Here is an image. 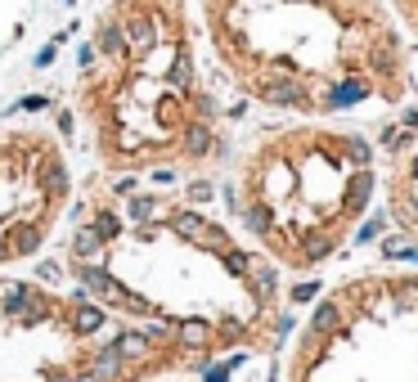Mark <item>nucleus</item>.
<instances>
[{
	"instance_id": "nucleus-6",
	"label": "nucleus",
	"mask_w": 418,
	"mask_h": 382,
	"mask_svg": "<svg viewBox=\"0 0 418 382\" xmlns=\"http://www.w3.org/2000/svg\"><path fill=\"white\" fill-rule=\"evenodd\" d=\"M283 382H418V270L333 283L292 338Z\"/></svg>"
},
{
	"instance_id": "nucleus-3",
	"label": "nucleus",
	"mask_w": 418,
	"mask_h": 382,
	"mask_svg": "<svg viewBox=\"0 0 418 382\" xmlns=\"http://www.w3.org/2000/svg\"><path fill=\"white\" fill-rule=\"evenodd\" d=\"M94 59L77 103L108 171H198L216 158V94L194 72L185 0H112L94 27Z\"/></svg>"
},
{
	"instance_id": "nucleus-7",
	"label": "nucleus",
	"mask_w": 418,
	"mask_h": 382,
	"mask_svg": "<svg viewBox=\"0 0 418 382\" xmlns=\"http://www.w3.org/2000/svg\"><path fill=\"white\" fill-rule=\"evenodd\" d=\"M72 203V171L59 140L36 126L0 135V270L23 265L54 238Z\"/></svg>"
},
{
	"instance_id": "nucleus-4",
	"label": "nucleus",
	"mask_w": 418,
	"mask_h": 382,
	"mask_svg": "<svg viewBox=\"0 0 418 382\" xmlns=\"http://www.w3.org/2000/svg\"><path fill=\"white\" fill-rule=\"evenodd\" d=\"M374 149L346 126H270L239 167V221L256 252L288 274L333 261L374 203Z\"/></svg>"
},
{
	"instance_id": "nucleus-8",
	"label": "nucleus",
	"mask_w": 418,
	"mask_h": 382,
	"mask_svg": "<svg viewBox=\"0 0 418 382\" xmlns=\"http://www.w3.org/2000/svg\"><path fill=\"white\" fill-rule=\"evenodd\" d=\"M396 158V153H392ZM387 207L392 221L410 243H418V149H401L392 162V180H387Z\"/></svg>"
},
{
	"instance_id": "nucleus-5",
	"label": "nucleus",
	"mask_w": 418,
	"mask_h": 382,
	"mask_svg": "<svg viewBox=\"0 0 418 382\" xmlns=\"http://www.w3.org/2000/svg\"><path fill=\"white\" fill-rule=\"evenodd\" d=\"M194 369L162 333L108 329L81 292L0 279V382H153Z\"/></svg>"
},
{
	"instance_id": "nucleus-1",
	"label": "nucleus",
	"mask_w": 418,
	"mask_h": 382,
	"mask_svg": "<svg viewBox=\"0 0 418 382\" xmlns=\"http://www.w3.org/2000/svg\"><path fill=\"white\" fill-rule=\"evenodd\" d=\"M68 274L108 319L162 333L194 365L274 351L288 329L279 270L176 194H90L72 221Z\"/></svg>"
},
{
	"instance_id": "nucleus-2",
	"label": "nucleus",
	"mask_w": 418,
	"mask_h": 382,
	"mask_svg": "<svg viewBox=\"0 0 418 382\" xmlns=\"http://www.w3.org/2000/svg\"><path fill=\"white\" fill-rule=\"evenodd\" d=\"M207 32L243 94L297 117L396 108L405 45L378 0H207Z\"/></svg>"
}]
</instances>
